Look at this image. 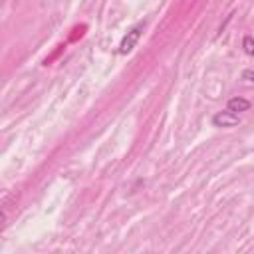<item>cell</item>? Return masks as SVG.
Segmentation results:
<instances>
[{"mask_svg":"<svg viewBox=\"0 0 254 254\" xmlns=\"http://www.w3.org/2000/svg\"><path fill=\"white\" fill-rule=\"evenodd\" d=\"M212 123H214L216 127H234V125L240 123V117H238V113L226 109V111H218V113H214Z\"/></svg>","mask_w":254,"mask_h":254,"instance_id":"7a4b0ae2","label":"cell"},{"mask_svg":"<svg viewBox=\"0 0 254 254\" xmlns=\"http://www.w3.org/2000/svg\"><path fill=\"white\" fill-rule=\"evenodd\" d=\"M143 28H145V22H137V24L123 36V40H121V44H119V52H121V54H129V52L135 48V44L139 42V38H141V34H143Z\"/></svg>","mask_w":254,"mask_h":254,"instance_id":"6da1fadb","label":"cell"},{"mask_svg":"<svg viewBox=\"0 0 254 254\" xmlns=\"http://www.w3.org/2000/svg\"><path fill=\"white\" fill-rule=\"evenodd\" d=\"M242 77L254 83V69H244V71H242Z\"/></svg>","mask_w":254,"mask_h":254,"instance_id":"5b68a950","label":"cell"},{"mask_svg":"<svg viewBox=\"0 0 254 254\" xmlns=\"http://www.w3.org/2000/svg\"><path fill=\"white\" fill-rule=\"evenodd\" d=\"M242 48H244V52H246L248 56H254V38H252V36H246V38L242 40Z\"/></svg>","mask_w":254,"mask_h":254,"instance_id":"277c9868","label":"cell"},{"mask_svg":"<svg viewBox=\"0 0 254 254\" xmlns=\"http://www.w3.org/2000/svg\"><path fill=\"white\" fill-rule=\"evenodd\" d=\"M228 109L234 111V113H240V111H248L250 109V101L244 99V97H232L228 101Z\"/></svg>","mask_w":254,"mask_h":254,"instance_id":"3957f363","label":"cell"}]
</instances>
